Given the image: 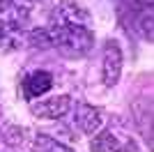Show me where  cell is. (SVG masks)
I'll use <instances>...</instances> for the list:
<instances>
[{
	"label": "cell",
	"mask_w": 154,
	"mask_h": 152,
	"mask_svg": "<svg viewBox=\"0 0 154 152\" xmlns=\"http://www.w3.org/2000/svg\"><path fill=\"white\" fill-rule=\"evenodd\" d=\"M90 152H122V141L113 131H99L90 143Z\"/></svg>",
	"instance_id": "8992f818"
},
{
	"label": "cell",
	"mask_w": 154,
	"mask_h": 152,
	"mask_svg": "<svg viewBox=\"0 0 154 152\" xmlns=\"http://www.w3.org/2000/svg\"><path fill=\"white\" fill-rule=\"evenodd\" d=\"M120 74H122V49L115 39H108L103 46V67H101L103 85H108V88L117 85Z\"/></svg>",
	"instance_id": "7a4b0ae2"
},
{
	"label": "cell",
	"mask_w": 154,
	"mask_h": 152,
	"mask_svg": "<svg viewBox=\"0 0 154 152\" xmlns=\"http://www.w3.org/2000/svg\"><path fill=\"white\" fill-rule=\"evenodd\" d=\"M46 37L64 58H83L90 53L94 37L92 32L78 21H60L46 30Z\"/></svg>",
	"instance_id": "6da1fadb"
},
{
	"label": "cell",
	"mask_w": 154,
	"mask_h": 152,
	"mask_svg": "<svg viewBox=\"0 0 154 152\" xmlns=\"http://www.w3.org/2000/svg\"><path fill=\"white\" fill-rule=\"evenodd\" d=\"M32 152H74V150L58 143V141H53L51 136H37L35 143H32Z\"/></svg>",
	"instance_id": "52a82bcc"
},
{
	"label": "cell",
	"mask_w": 154,
	"mask_h": 152,
	"mask_svg": "<svg viewBox=\"0 0 154 152\" xmlns=\"http://www.w3.org/2000/svg\"><path fill=\"white\" fill-rule=\"evenodd\" d=\"M69 108H71V97L69 95H58V97H51V99L32 104V113L37 115V118H44V120H58Z\"/></svg>",
	"instance_id": "3957f363"
},
{
	"label": "cell",
	"mask_w": 154,
	"mask_h": 152,
	"mask_svg": "<svg viewBox=\"0 0 154 152\" xmlns=\"http://www.w3.org/2000/svg\"><path fill=\"white\" fill-rule=\"evenodd\" d=\"M76 125H78L81 131L94 134L103 127V120H101V113H99L94 106L85 104V101H78L76 104Z\"/></svg>",
	"instance_id": "277c9868"
},
{
	"label": "cell",
	"mask_w": 154,
	"mask_h": 152,
	"mask_svg": "<svg viewBox=\"0 0 154 152\" xmlns=\"http://www.w3.org/2000/svg\"><path fill=\"white\" fill-rule=\"evenodd\" d=\"M7 37H9V30H7V23L0 19V46L7 44Z\"/></svg>",
	"instance_id": "ba28073f"
},
{
	"label": "cell",
	"mask_w": 154,
	"mask_h": 152,
	"mask_svg": "<svg viewBox=\"0 0 154 152\" xmlns=\"http://www.w3.org/2000/svg\"><path fill=\"white\" fill-rule=\"evenodd\" d=\"M51 85H53V76L48 71H32L23 81V92H26L28 99H32V97H39L44 92H48Z\"/></svg>",
	"instance_id": "5b68a950"
}]
</instances>
